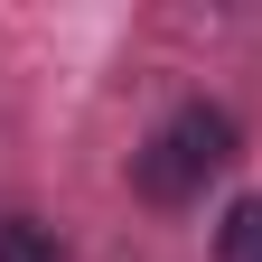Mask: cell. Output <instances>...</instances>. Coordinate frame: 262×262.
<instances>
[{
    "instance_id": "obj_1",
    "label": "cell",
    "mask_w": 262,
    "mask_h": 262,
    "mask_svg": "<svg viewBox=\"0 0 262 262\" xmlns=\"http://www.w3.org/2000/svg\"><path fill=\"white\" fill-rule=\"evenodd\" d=\"M225 159H234V113H215V103H187L169 113V131L141 150V196H159V206H178V196L196 178H215Z\"/></svg>"
},
{
    "instance_id": "obj_2",
    "label": "cell",
    "mask_w": 262,
    "mask_h": 262,
    "mask_svg": "<svg viewBox=\"0 0 262 262\" xmlns=\"http://www.w3.org/2000/svg\"><path fill=\"white\" fill-rule=\"evenodd\" d=\"M215 253H225V262H262V196H234V206H225Z\"/></svg>"
},
{
    "instance_id": "obj_3",
    "label": "cell",
    "mask_w": 262,
    "mask_h": 262,
    "mask_svg": "<svg viewBox=\"0 0 262 262\" xmlns=\"http://www.w3.org/2000/svg\"><path fill=\"white\" fill-rule=\"evenodd\" d=\"M0 262H66L38 215H0Z\"/></svg>"
}]
</instances>
